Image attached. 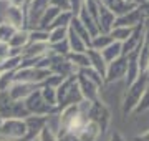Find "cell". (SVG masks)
<instances>
[{
	"label": "cell",
	"instance_id": "1",
	"mask_svg": "<svg viewBox=\"0 0 149 141\" xmlns=\"http://www.w3.org/2000/svg\"><path fill=\"white\" fill-rule=\"evenodd\" d=\"M27 125L25 119L8 118L2 121L0 126V141H25Z\"/></svg>",
	"mask_w": 149,
	"mask_h": 141
},
{
	"label": "cell",
	"instance_id": "2",
	"mask_svg": "<svg viewBox=\"0 0 149 141\" xmlns=\"http://www.w3.org/2000/svg\"><path fill=\"white\" fill-rule=\"evenodd\" d=\"M0 116L2 119H8V118H18V119H25L27 116H30L28 110L25 108L23 101H13L7 93H0Z\"/></svg>",
	"mask_w": 149,
	"mask_h": 141
},
{
	"label": "cell",
	"instance_id": "3",
	"mask_svg": "<svg viewBox=\"0 0 149 141\" xmlns=\"http://www.w3.org/2000/svg\"><path fill=\"white\" fill-rule=\"evenodd\" d=\"M53 75L48 68H40V66H30V68H18L15 71V82L28 83L35 87H42L50 76Z\"/></svg>",
	"mask_w": 149,
	"mask_h": 141
},
{
	"label": "cell",
	"instance_id": "4",
	"mask_svg": "<svg viewBox=\"0 0 149 141\" xmlns=\"http://www.w3.org/2000/svg\"><path fill=\"white\" fill-rule=\"evenodd\" d=\"M23 103H25V108L28 110V113L35 114V116H48V114H53V113L58 111L56 108L50 106V105L43 100L42 93H40V88L35 90Z\"/></svg>",
	"mask_w": 149,
	"mask_h": 141
},
{
	"label": "cell",
	"instance_id": "5",
	"mask_svg": "<svg viewBox=\"0 0 149 141\" xmlns=\"http://www.w3.org/2000/svg\"><path fill=\"white\" fill-rule=\"evenodd\" d=\"M2 18H3V22H7L8 25H12L17 30L27 28V10L25 8H17V7L5 5L3 10H2Z\"/></svg>",
	"mask_w": 149,
	"mask_h": 141
},
{
	"label": "cell",
	"instance_id": "6",
	"mask_svg": "<svg viewBox=\"0 0 149 141\" xmlns=\"http://www.w3.org/2000/svg\"><path fill=\"white\" fill-rule=\"evenodd\" d=\"M50 7V0H32L27 7V28L33 30L38 27L42 15Z\"/></svg>",
	"mask_w": 149,
	"mask_h": 141
},
{
	"label": "cell",
	"instance_id": "7",
	"mask_svg": "<svg viewBox=\"0 0 149 141\" xmlns=\"http://www.w3.org/2000/svg\"><path fill=\"white\" fill-rule=\"evenodd\" d=\"M47 119L48 116H35V114L27 116L25 118V125H27V138H25V141L38 140L42 131L47 128Z\"/></svg>",
	"mask_w": 149,
	"mask_h": 141
},
{
	"label": "cell",
	"instance_id": "8",
	"mask_svg": "<svg viewBox=\"0 0 149 141\" xmlns=\"http://www.w3.org/2000/svg\"><path fill=\"white\" fill-rule=\"evenodd\" d=\"M40 87L35 85H28V83H22V82H15L12 85V88L8 90V95L13 101H25L35 90H38Z\"/></svg>",
	"mask_w": 149,
	"mask_h": 141
},
{
	"label": "cell",
	"instance_id": "9",
	"mask_svg": "<svg viewBox=\"0 0 149 141\" xmlns=\"http://www.w3.org/2000/svg\"><path fill=\"white\" fill-rule=\"evenodd\" d=\"M78 88L81 91V96L86 101H96L98 96V85L95 82L88 80L86 76H83L81 73H78Z\"/></svg>",
	"mask_w": 149,
	"mask_h": 141
},
{
	"label": "cell",
	"instance_id": "10",
	"mask_svg": "<svg viewBox=\"0 0 149 141\" xmlns=\"http://www.w3.org/2000/svg\"><path fill=\"white\" fill-rule=\"evenodd\" d=\"M101 131H103L101 126L98 125L96 121L88 119L85 125H83V128L76 133V136H78L80 141H96L100 138V135H101Z\"/></svg>",
	"mask_w": 149,
	"mask_h": 141
},
{
	"label": "cell",
	"instance_id": "11",
	"mask_svg": "<svg viewBox=\"0 0 149 141\" xmlns=\"http://www.w3.org/2000/svg\"><path fill=\"white\" fill-rule=\"evenodd\" d=\"M30 43V30L23 28V30H17L15 35L10 38V48H15V50H23L27 45Z\"/></svg>",
	"mask_w": 149,
	"mask_h": 141
},
{
	"label": "cell",
	"instance_id": "12",
	"mask_svg": "<svg viewBox=\"0 0 149 141\" xmlns=\"http://www.w3.org/2000/svg\"><path fill=\"white\" fill-rule=\"evenodd\" d=\"M101 55H103V58H104V61H106L108 65L113 63V61L118 60V57L121 55V43L114 42V43L108 45L104 50H101Z\"/></svg>",
	"mask_w": 149,
	"mask_h": 141
},
{
	"label": "cell",
	"instance_id": "13",
	"mask_svg": "<svg viewBox=\"0 0 149 141\" xmlns=\"http://www.w3.org/2000/svg\"><path fill=\"white\" fill-rule=\"evenodd\" d=\"M68 30H70V27L52 28V30H50V37H48V45H55V43H60V42L66 40V37H68Z\"/></svg>",
	"mask_w": 149,
	"mask_h": 141
},
{
	"label": "cell",
	"instance_id": "14",
	"mask_svg": "<svg viewBox=\"0 0 149 141\" xmlns=\"http://www.w3.org/2000/svg\"><path fill=\"white\" fill-rule=\"evenodd\" d=\"M40 93H42L43 100L47 101L50 106L58 110V101H56V88H52V87H40Z\"/></svg>",
	"mask_w": 149,
	"mask_h": 141
},
{
	"label": "cell",
	"instance_id": "15",
	"mask_svg": "<svg viewBox=\"0 0 149 141\" xmlns=\"http://www.w3.org/2000/svg\"><path fill=\"white\" fill-rule=\"evenodd\" d=\"M15 83V71H2L0 73V93H7Z\"/></svg>",
	"mask_w": 149,
	"mask_h": 141
},
{
	"label": "cell",
	"instance_id": "16",
	"mask_svg": "<svg viewBox=\"0 0 149 141\" xmlns=\"http://www.w3.org/2000/svg\"><path fill=\"white\" fill-rule=\"evenodd\" d=\"M50 32L42 28H33L30 30V43H48Z\"/></svg>",
	"mask_w": 149,
	"mask_h": 141
},
{
	"label": "cell",
	"instance_id": "17",
	"mask_svg": "<svg viewBox=\"0 0 149 141\" xmlns=\"http://www.w3.org/2000/svg\"><path fill=\"white\" fill-rule=\"evenodd\" d=\"M71 20H73V13H71V12H60V15L55 18V22L52 23L50 30H52V28H56V27H70ZM50 30H48V32H50Z\"/></svg>",
	"mask_w": 149,
	"mask_h": 141
},
{
	"label": "cell",
	"instance_id": "18",
	"mask_svg": "<svg viewBox=\"0 0 149 141\" xmlns=\"http://www.w3.org/2000/svg\"><path fill=\"white\" fill-rule=\"evenodd\" d=\"M22 65V57H8V58L0 65L2 71H17Z\"/></svg>",
	"mask_w": 149,
	"mask_h": 141
},
{
	"label": "cell",
	"instance_id": "19",
	"mask_svg": "<svg viewBox=\"0 0 149 141\" xmlns=\"http://www.w3.org/2000/svg\"><path fill=\"white\" fill-rule=\"evenodd\" d=\"M15 32H17V28H13L7 22H2L0 23V42L2 43H8L10 38L15 35Z\"/></svg>",
	"mask_w": 149,
	"mask_h": 141
},
{
	"label": "cell",
	"instance_id": "20",
	"mask_svg": "<svg viewBox=\"0 0 149 141\" xmlns=\"http://www.w3.org/2000/svg\"><path fill=\"white\" fill-rule=\"evenodd\" d=\"M50 7H55L61 12H70V0H50Z\"/></svg>",
	"mask_w": 149,
	"mask_h": 141
},
{
	"label": "cell",
	"instance_id": "21",
	"mask_svg": "<svg viewBox=\"0 0 149 141\" xmlns=\"http://www.w3.org/2000/svg\"><path fill=\"white\" fill-rule=\"evenodd\" d=\"M10 50L12 48H10V45L8 43H2V42H0V65L10 57Z\"/></svg>",
	"mask_w": 149,
	"mask_h": 141
},
{
	"label": "cell",
	"instance_id": "22",
	"mask_svg": "<svg viewBox=\"0 0 149 141\" xmlns=\"http://www.w3.org/2000/svg\"><path fill=\"white\" fill-rule=\"evenodd\" d=\"M56 138H58V141H80L78 136L73 133H68V131H60Z\"/></svg>",
	"mask_w": 149,
	"mask_h": 141
},
{
	"label": "cell",
	"instance_id": "23",
	"mask_svg": "<svg viewBox=\"0 0 149 141\" xmlns=\"http://www.w3.org/2000/svg\"><path fill=\"white\" fill-rule=\"evenodd\" d=\"M111 141H123V138H121L119 133H114V135L111 136Z\"/></svg>",
	"mask_w": 149,
	"mask_h": 141
},
{
	"label": "cell",
	"instance_id": "24",
	"mask_svg": "<svg viewBox=\"0 0 149 141\" xmlns=\"http://www.w3.org/2000/svg\"><path fill=\"white\" fill-rule=\"evenodd\" d=\"M2 121H3V119H2V116H0V126H2Z\"/></svg>",
	"mask_w": 149,
	"mask_h": 141
},
{
	"label": "cell",
	"instance_id": "25",
	"mask_svg": "<svg viewBox=\"0 0 149 141\" xmlns=\"http://www.w3.org/2000/svg\"><path fill=\"white\" fill-rule=\"evenodd\" d=\"M35 141H38V140H35Z\"/></svg>",
	"mask_w": 149,
	"mask_h": 141
}]
</instances>
